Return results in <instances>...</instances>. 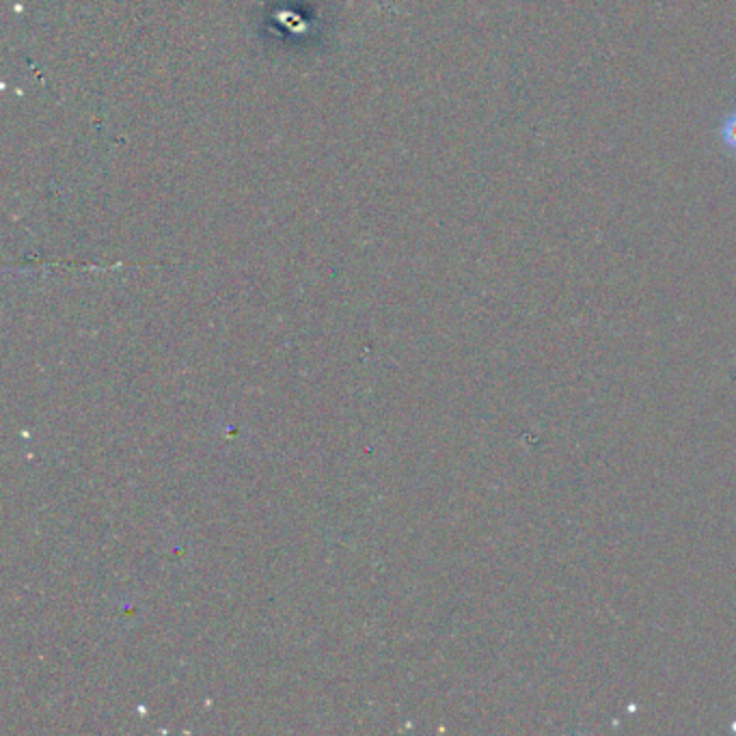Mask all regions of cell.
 I'll return each mask as SVG.
<instances>
[{
  "instance_id": "1",
  "label": "cell",
  "mask_w": 736,
  "mask_h": 736,
  "mask_svg": "<svg viewBox=\"0 0 736 736\" xmlns=\"http://www.w3.org/2000/svg\"><path fill=\"white\" fill-rule=\"evenodd\" d=\"M720 134H722L724 145H726L731 152H735L736 154V110L735 112H731V114L724 119Z\"/></svg>"
}]
</instances>
